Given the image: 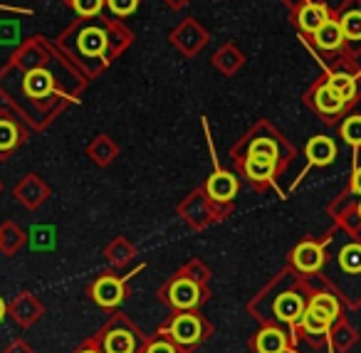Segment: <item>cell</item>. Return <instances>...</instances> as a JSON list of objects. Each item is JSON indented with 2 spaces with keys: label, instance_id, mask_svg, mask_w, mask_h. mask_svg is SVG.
Here are the masks:
<instances>
[{
  "label": "cell",
  "instance_id": "obj_24",
  "mask_svg": "<svg viewBox=\"0 0 361 353\" xmlns=\"http://www.w3.org/2000/svg\"><path fill=\"white\" fill-rule=\"evenodd\" d=\"M18 129L11 124V121H3L0 119V154H6V151H13L18 146Z\"/></svg>",
  "mask_w": 361,
  "mask_h": 353
},
{
  "label": "cell",
  "instance_id": "obj_9",
  "mask_svg": "<svg viewBox=\"0 0 361 353\" xmlns=\"http://www.w3.org/2000/svg\"><path fill=\"white\" fill-rule=\"evenodd\" d=\"M250 348L252 353H285L287 348H292V338L285 328L280 326H260V331L250 336Z\"/></svg>",
  "mask_w": 361,
  "mask_h": 353
},
{
  "label": "cell",
  "instance_id": "obj_12",
  "mask_svg": "<svg viewBox=\"0 0 361 353\" xmlns=\"http://www.w3.org/2000/svg\"><path fill=\"white\" fill-rule=\"evenodd\" d=\"M206 193L213 203H231L238 195V178L228 171H216V173L208 178Z\"/></svg>",
  "mask_w": 361,
  "mask_h": 353
},
{
  "label": "cell",
  "instance_id": "obj_28",
  "mask_svg": "<svg viewBox=\"0 0 361 353\" xmlns=\"http://www.w3.org/2000/svg\"><path fill=\"white\" fill-rule=\"evenodd\" d=\"M3 353H35V348H32L25 338H13V341L3 348Z\"/></svg>",
  "mask_w": 361,
  "mask_h": 353
},
{
  "label": "cell",
  "instance_id": "obj_15",
  "mask_svg": "<svg viewBox=\"0 0 361 353\" xmlns=\"http://www.w3.org/2000/svg\"><path fill=\"white\" fill-rule=\"evenodd\" d=\"M312 37H314V45L319 47V50H324V52L341 50V47H344V42H346L344 30H341L339 20H334V18H329V20H326Z\"/></svg>",
  "mask_w": 361,
  "mask_h": 353
},
{
  "label": "cell",
  "instance_id": "obj_34",
  "mask_svg": "<svg viewBox=\"0 0 361 353\" xmlns=\"http://www.w3.org/2000/svg\"><path fill=\"white\" fill-rule=\"evenodd\" d=\"M356 213H359V218H361V198H356Z\"/></svg>",
  "mask_w": 361,
  "mask_h": 353
},
{
  "label": "cell",
  "instance_id": "obj_33",
  "mask_svg": "<svg viewBox=\"0 0 361 353\" xmlns=\"http://www.w3.org/2000/svg\"><path fill=\"white\" fill-rule=\"evenodd\" d=\"M6 316H8V302L3 297H0V321H3Z\"/></svg>",
  "mask_w": 361,
  "mask_h": 353
},
{
  "label": "cell",
  "instance_id": "obj_16",
  "mask_svg": "<svg viewBox=\"0 0 361 353\" xmlns=\"http://www.w3.org/2000/svg\"><path fill=\"white\" fill-rule=\"evenodd\" d=\"M326 20H329V8H326L324 3H307L300 11V16H297L300 27L305 32H310V35H314Z\"/></svg>",
  "mask_w": 361,
  "mask_h": 353
},
{
  "label": "cell",
  "instance_id": "obj_25",
  "mask_svg": "<svg viewBox=\"0 0 361 353\" xmlns=\"http://www.w3.org/2000/svg\"><path fill=\"white\" fill-rule=\"evenodd\" d=\"M55 233L52 228H32V249H45L55 244Z\"/></svg>",
  "mask_w": 361,
  "mask_h": 353
},
{
  "label": "cell",
  "instance_id": "obj_18",
  "mask_svg": "<svg viewBox=\"0 0 361 353\" xmlns=\"http://www.w3.org/2000/svg\"><path fill=\"white\" fill-rule=\"evenodd\" d=\"M77 45H80L82 55L97 57L106 50V35L102 30H97V27H87V30L80 35V40H77Z\"/></svg>",
  "mask_w": 361,
  "mask_h": 353
},
{
  "label": "cell",
  "instance_id": "obj_10",
  "mask_svg": "<svg viewBox=\"0 0 361 353\" xmlns=\"http://www.w3.org/2000/svg\"><path fill=\"white\" fill-rule=\"evenodd\" d=\"M359 343V331L346 316H339L326 333V353H349Z\"/></svg>",
  "mask_w": 361,
  "mask_h": 353
},
{
  "label": "cell",
  "instance_id": "obj_19",
  "mask_svg": "<svg viewBox=\"0 0 361 353\" xmlns=\"http://www.w3.org/2000/svg\"><path fill=\"white\" fill-rule=\"evenodd\" d=\"M326 82H329V87L346 101V104L354 101V97H356V77L354 75H349V72H334Z\"/></svg>",
  "mask_w": 361,
  "mask_h": 353
},
{
  "label": "cell",
  "instance_id": "obj_22",
  "mask_svg": "<svg viewBox=\"0 0 361 353\" xmlns=\"http://www.w3.org/2000/svg\"><path fill=\"white\" fill-rule=\"evenodd\" d=\"M141 353H188V351H186V348H180L176 341H171L169 336H164V333L156 331L154 336L146 338Z\"/></svg>",
  "mask_w": 361,
  "mask_h": 353
},
{
  "label": "cell",
  "instance_id": "obj_2",
  "mask_svg": "<svg viewBox=\"0 0 361 353\" xmlns=\"http://www.w3.org/2000/svg\"><path fill=\"white\" fill-rule=\"evenodd\" d=\"M329 240L336 244L334 252L326 249V264L319 272L324 284L339 294L346 309H361V230L341 228Z\"/></svg>",
  "mask_w": 361,
  "mask_h": 353
},
{
  "label": "cell",
  "instance_id": "obj_30",
  "mask_svg": "<svg viewBox=\"0 0 361 353\" xmlns=\"http://www.w3.org/2000/svg\"><path fill=\"white\" fill-rule=\"evenodd\" d=\"M129 249H126V247H121V244H119V247H111L109 249V259H111V264H116V267H119V264H124L126 262V259H129Z\"/></svg>",
  "mask_w": 361,
  "mask_h": 353
},
{
  "label": "cell",
  "instance_id": "obj_26",
  "mask_svg": "<svg viewBox=\"0 0 361 353\" xmlns=\"http://www.w3.org/2000/svg\"><path fill=\"white\" fill-rule=\"evenodd\" d=\"M102 3L104 0H72V6H75V11L80 13V16H97V13L102 11Z\"/></svg>",
  "mask_w": 361,
  "mask_h": 353
},
{
  "label": "cell",
  "instance_id": "obj_17",
  "mask_svg": "<svg viewBox=\"0 0 361 353\" xmlns=\"http://www.w3.org/2000/svg\"><path fill=\"white\" fill-rule=\"evenodd\" d=\"M252 159H265V161H275V163L282 166V149L275 139L270 136H262V139H252L250 146H247V154Z\"/></svg>",
  "mask_w": 361,
  "mask_h": 353
},
{
  "label": "cell",
  "instance_id": "obj_11",
  "mask_svg": "<svg viewBox=\"0 0 361 353\" xmlns=\"http://www.w3.org/2000/svg\"><path fill=\"white\" fill-rule=\"evenodd\" d=\"M282 166L275 163V161H265V159H252V156H245L243 159V173L257 188H265V185L275 183V175L280 173Z\"/></svg>",
  "mask_w": 361,
  "mask_h": 353
},
{
  "label": "cell",
  "instance_id": "obj_4",
  "mask_svg": "<svg viewBox=\"0 0 361 353\" xmlns=\"http://www.w3.org/2000/svg\"><path fill=\"white\" fill-rule=\"evenodd\" d=\"M213 331H216V326L203 316L201 309L176 311L159 326V333L169 336L171 341H176L180 348H186L188 353H196L213 336Z\"/></svg>",
  "mask_w": 361,
  "mask_h": 353
},
{
  "label": "cell",
  "instance_id": "obj_32",
  "mask_svg": "<svg viewBox=\"0 0 361 353\" xmlns=\"http://www.w3.org/2000/svg\"><path fill=\"white\" fill-rule=\"evenodd\" d=\"M72 353H102V351L97 348V343L92 341V338H87V341H82L80 346H77Z\"/></svg>",
  "mask_w": 361,
  "mask_h": 353
},
{
  "label": "cell",
  "instance_id": "obj_6",
  "mask_svg": "<svg viewBox=\"0 0 361 353\" xmlns=\"http://www.w3.org/2000/svg\"><path fill=\"white\" fill-rule=\"evenodd\" d=\"M129 277H134V272L126 274V277H119L116 272H104L90 284L87 294H90L92 304H97L104 311H116L121 304L129 297V289H126V282Z\"/></svg>",
  "mask_w": 361,
  "mask_h": 353
},
{
  "label": "cell",
  "instance_id": "obj_27",
  "mask_svg": "<svg viewBox=\"0 0 361 353\" xmlns=\"http://www.w3.org/2000/svg\"><path fill=\"white\" fill-rule=\"evenodd\" d=\"M106 3H109V8L116 16H129V13H134L136 6H139V0H106Z\"/></svg>",
  "mask_w": 361,
  "mask_h": 353
},
{
  "label": "cell",
  "instance_id": "obj_23",
  "mask_svg": "<svg viewBox=\"0 0 361 353\" xmlns=\"http://www.w3.org/2000/svg\"><path fill=\"white\" fill-rule=\"evenodd\" d=\"M339 131H341V139H344L346 144L354 146V149H359L361 146V114L346 116Z\"/></svg>",
  "mask_w": 361,
  "mask_h": 353
},
{
  "label": "cell",
  "instance_id": "obj_35",
  "mask_svg": "<svg viewBox=\"0 0 361 353\" xmlns=\"http://www.w3.org/2000/svg\"><path fill=\"white\" fill-rule=\"evenodd\" d=\"M285 353H300V351H297V346H292V348H287Z\"/></svg>",
  "mask_w": 361,
  "mask_h": 353
},
{
  "label": "cell",
  "instance_id": "obj_21",
  "mask_svg": "<svg viewBox=\"0 0 361 353\" xmlns=\"http://www.w3.org/2000/svg\"><path fill=\"white\" fill-rule=\"evenodd\" d=\"M339 25L346 35V42H361V8H349L341 13Z\"/></svg>",
  "mask_w": 361,
  "mask_h": 353
},
{
  "label": "cell",
  "instance_id": "obj_20",
  "mask_svg": "<svg viewBox=\"0 0 361 353\" xmlns=\"http://www.w3.org/2000/svg\"><path fill=\"white\" fill-rule=\"evenodd\" d=\"M50 89H52V77L47 75L45 70H32L30 75L25 77V92L30 97H35V99L47 97Z\"/></svg>",
  "mask_w": 361,
  "mask_h": 353
},
{
  "label": "cell",
  "instance_id": "obj_31",
  "mask_svg": "<svg viewBox=\"0 0 361 353\" xmlns=\"http://www.w3.org/2000/svg\"><path fill=\"white\" fill-rule=\"evenodd\" d=\"M349 193L361 198V163H356L354 173H351V183H349Z\"/></svg>",
  "mask_w": 361,
  "mask_h": 353
},
{
  "label": "cell",
  "instance_id": "obj_3",
  "mask_svg": "<svg viewBox=\"0 0 361 353\" xmlns=\"http://www.w3.org/2000/svg\"><path fill=\"white\" fill-rule=\"evenodd\" d=\"M90 338L97 343L102 353H141L149 336L126 314L116 309Z\"/></svg>",
  "mask_w": 361,
  "mask_h": 353
},
{
  "label": "cell",
  "instance_id": "obj_1",
  "mask_svg": "<svg viewBox=\"0 0 361 353\" xmlns=\"http://www.w3.org/2000/svg\"><path fill=\"white\" fill-rule=\"evenodd\" d=\"M312 284L307 277L297 274L295 269H285L282 274H277L275 282H270L250 304L247 311L252 314L255 321H260V326L270 323V326H280L290 333L292 346L300 343L297 338V326L300 318L307 309V299H310Z\"/></svg>",
  "mask_w": 361,
  "mask_h": 353
},
{
  "label": "cell",
  "instance_id": "obj_29",
  "mask_svg": "<svg viewBox=\"0 0 361 353\" xmlns=\"http://www.w3.org/2000/svg\"><path fill=\"white\" fill-rule=\"evenodd\" d=\"M183 272H186L188 277H193V279H198V282H203V284H206V279H208V272L201 267V264H196V262L186 264V267H183Z\"/></svg>",
  "mask_w": 361,
  "mask_h": 353
},
{
  "label": "cell",
  "instance_id": "obj_14",
  "mask_svg": "<svg viewBox=\"0 0 361 353\" xmlns=\"http://www.w3.org/2000/svg\"><path fill=\"white\" fill-rule=\"evenodd\" d=\"M312 104H314V109L319 111L322 116H339L341 111L349 106L334 89H331L329 82H324V85L317 87L314 97H312Z\"/></svg>",
  "mask_w": 361,
  "mask_h": 353
},
{
  "label": "cell",
  "instance_id": "obj_7",
  "mask_svg": "<svg viewBox=\"0 0 361 353\" xmlns=\"http://www.w3.org/2000/svg\"><path fill=\"white\" fill-rule=\"evenodd\" d=\"M326 264V242L324 240H302L290 252V267L302 277H319Z\"/></svg>",
  "mask_w": 361,
  "mask_h": 353
},
{
  "label": "cell",
  "instance_id": "obj_13",
  "mask_svg": "<svg viewBox=\"0 0 361 353\" xmlns=\"http://www.w3.org/2000/svg\"><path fill=\"white\" fill-rule=\"evenodd\" d=\"M307 168H324L336 159V144L329 136H314L305 149Z\"/></svg>",
  "mask_w": 361,
  "mask_h": 353
},
{
  "label": "cell",
  "instance_id": "obj_8",
  "mask_svg": "<svg viewBox=\"0 0 361 353\" xmlns=\"http://www.w3.org/2000/svg\"><path fill=\"white\" fill-rule=\"evenodd\" d=\"M8 316L18 328H30L45 316V306L32 292H20L8 304Z\"/></svg>",
  "mask_w": 361,
  "mask_h": 353
},
{
  "label": "cell",
  "instance_id": "obj_5",
  "mask_svg": "<svg viewBox=\"0 0 361 353\" xmlns=\"http://www.w3.org/2000/svg\"><path fill=\"white\" fill-rule=\"evenodd\" d=\"M211 292L203 282L188 277L183 269L178 274L169 279L164 287L159 289V299L169 306L171 314L176 311H193V309H201L208 302Z\"/></svg>",
  "mask_w": 361,
  "mask_h": 353
}]
</instances>
